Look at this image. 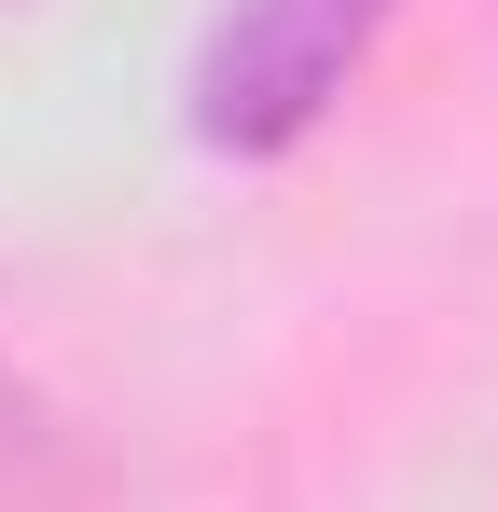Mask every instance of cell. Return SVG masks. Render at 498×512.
Wrapping results in <instances>:
<instances>
[{
	"label": "cell",
	"instance_id": "1",
	"mask_svg": "<svg viewBox=\"0 0 498 512\" xmlns=\"http://www.w3.org/2000/svg\"><path fill=\"white\" fill-rule=\"evenodd\" d=\"M388 14H402V0H222L208 42H194V84H180L194 139L236 153V167L305 153V139L332 125V97L374 70Z\"/></svg>",
	"mask_w": 498,
	"mask_h": 512
},
{
	"label": "cell",
	"instance_id": "2",
	"mask_svg": "<svg viewBox=\"0 0 498 512\" xmlns=\"http://www.w3.org/2000/svg\"><path fill=\"white\" fill-rule=\"evenodd\" d=\"M0 512H97L83 499V443L56 429V402L28 374H0Z\"/></svg>",
	"mask_w": 498,
	"mask_h": 512
}]
</instances>
